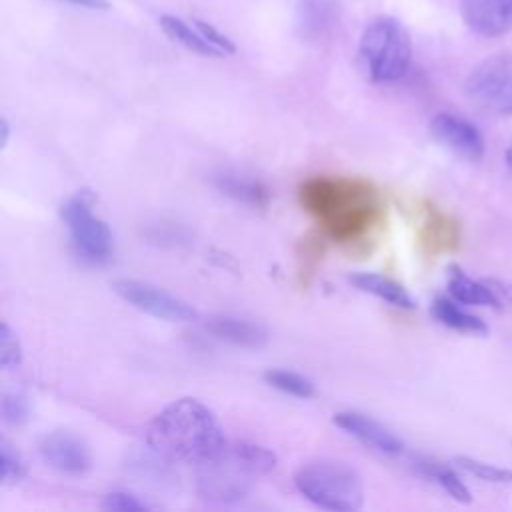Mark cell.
I'll use <instances>...</instances> for the list:
<instances>
[{
    "label": "cell",
    "instance_id": "1",
    "mask_svg": "<svg viewBox=\"0 0 512 512\" xmlns=\"http://www.w3.org/2000/svg\"><path fill=\"white\" fill-rule=\"evenodd\" d=\"M298 198L320 230L338 244L370 236L384 216L380 194L362 178L318 174L300 184Z\"/></svg>",
    "mask_w": 512,
    "mask_h": 512
},
{
    "label": "cell",
    "instance_id": "2",
    "mask_svg": "<svg viewBox=\"0 0 512 512\" xmlns=\"http://www.w3.org/2000/svg\"><path fill=\"white\" fill-rule=\"evenodd\" d=\"M222 426L202 400L182 396L166 404L146 428L150 450L170 462L200 464L224 444Z\"/></svg>",
    "mask_w": 512,
    "mask_h": 512
},
{
    "label": "cell",
    "instance_id": "3",
    "mask_svg": "<svg viewBox=\"0 0 512 512\" xmlns=\"http://www.w3.org/2000/svg\"><path fill=\"white\" fill-rule=\"evenodd\" d=\"M278 464L276 454L256 442L224 440L206 460L196 464L198 494L214 504H234L248 496L260 476Z\"/></svg>",
    "mask_w": 512,
    "mask_h": 512
},
{
    "label": "cell",
    "instance_id": "4",
    "mask_svg": "<svg viewBox=\"0 0 512 512\" xmlns=\"http://www.w3.org/2000/svg\"><path fill=\"white\" fill-rule=\"evenodd\" d=\"M366 76L378 84H390L410 68L412 40L404 24L392 16L374 18L362 32L358 46Z\"/></svg>",
    "mask_w": 512,
    "mask_h": 512
},
{
    "label": "cell",
    "instance_id": "5",
    "mask_svg": "<svg viewBox=\"0 0 512 512\" xmlns=\"http://www.w3.org/2000/svg\"><path fill=\"white\" fill-rule=\"evenodd\" d=\"M294 486L308 502L324 510L354 512L364 502L360 474L338 460H316L300 466L294 474Z\"/></svg>",
    "mask_w": 512,
    "mask_h": 512
},
{
    "label": "cell",
    "instance_id": "6",
    "mask_svg": "<svg viewBox=\"0 0 512 512\" xmlns=\"http://www.w3.org/2000/svg\"><path fill=\"white\" fill-rule=\"evenodd\" d=\"M464 92L484 114L512 116V52H496L478 62L466 76Z\"/></svg>",
    "mask_w": 512,
    "mask_h": 512
},
{
    "label": "cell",
    "instance_id": "7",
    "mask_svg": "<svg viewBox=\"0 0 512 512\" xmlns=\"http://www.w3.org/2000/svg\"><path fill=\"white\" fill-rule=\"evenodd\" d=\"M62 220L80 258L92 264H100L112 256V232L108 224L92 212V204L86 194H76L62 206Z\"/></svg>",
    "mask_w": 512,
    "mask_h": 512
},
{
    "label": "cell",
    "instance_id": "8",
    "mask_svg": "<svg viewBox=\"0 0 512 512\" xmlns=\"http://www.w3.org/2000/svg\"><path fill=\"white\" fill-rule=\"evenodd\" d=\"M112 288L124 302H128L130 306L154 318H162L170 322H190L198 316L196 310L186 300L142 280L120 278V280H114Z\"/></svg>",
    "mask_w": 512,
    "mask_h": 512
},
{
    "label": "cell",
    "instance_id": "9",
    "mask_svg": "<svg viewBox=\"0 0 512 512\" xmlns=\"http://www.w3.org/2000/svg\"><path fill=\"white\" fill-rule=\"evenodd\" d=\"M38 454L50 468L72 476L86 472L92 464L88 444L68 430H52L40 436Z\"/></svg>",
    "mask_w": 512,
    "mask_h": 512
},
{
    "label": "cell",
    "instance_id": "10",
    "mask_svg": "<svg viewBox=\"0 0 512 512\" xmlns=\"http://www.w3.org/2000/svg\"><path fill=\"white\" fill-rule=\"evenodd\" d=\"M430 132L442 146L464 160H478L484 156L482 132L462 116L452 112H438L430 120Z\"/></svg>",
    "mask_w": 512,
    "mask_h": 512
},
{
    "label": "cell",
    "instance_id": "11",
    "mask_svg": "<svg viewBox=\"0 0 512 512\" xmlns=\"http://www.w3.org/2000/svg\"><path fill=\"white\" fill-rule=\"evenodd\" d=\"M332 422L344 430L346 434L360 440L370 450L384 454V456H400L404 452V442L384 424L378 420L356 412V410H344L334 414Z\"/></svg>",
    "mask_w": 512,
    "mask_h": 512
},
{
    "label": "cell",
    "instance_id": "12",
    "mask_svg": "<svg viewBox=\"0 0 512 512\" xmlns=\"http://www.w3.org/2000/svg\"><path fill=\"white\" fill-rule=\"evenodd\" d=\"M460 16L474 34L498 38L512 30V0H460Z\"/></svg>",
    "mask_w": 512,
    "mask_h": 512
},
{
    "label": "cell",
    "instance_id": "13",
    "mask_svg": "<svg viewBox=\"0 0 512 512\" xmlns=\"http://www.w3.org/2000/svg\"><path fill=\"white\" fill-rule=\"evenodd\" d=\"M206 330L240 348H262L268 342V332L260 324L236 316H212Z\"/></svg>",
    "mask_w": 512,
    "mask_h": 512
},
{
    "label": "cell",
    "instance_id": "14",
    "mask_svg": "<svg viewBox=\"0 0 512 512\" xmlns=\"http://www.w3.org/2000/svg\"><path fill=\"white\" fill-rule=\"evenodd\" d=\"M214 184L216 188L234 198L236 202L248 204V206H256L262 208L268 204L270 200V192L268 188L258 180V178H250L246 174H238V172H222L214 176Z\"/></svg>",
    "mask_w": 512,
    "mask_h": 512
},
{
    "label": "cell",
    "instance_id": "15",
    "mask_svg": "<svg viewBox=\"0 0 512 512\" xmlns=\"http://www.w3.org/2000/svg\"><path fill=\"white\" fill-rule=\"evenodd\" d=\"M350 282L366 294H372L396 308H406L412 310L416 306L414 298L406 292L404 286H400L398 282L382 276V274H374V272H356L350 276Z\"/></svg>",
    "mask_w": 512,
    "mask_h": 512
},
{
    "label": "cell",
    "instance_id": "16",
    "mask_svg": "<svg viewBox=\"0 0 512 512\" xmlns=\"http://www.w3.org/2000/svg\"><path fill=\"white\" fill-rule=\"evenodd\" d=\"M448 292L456 302H460L464 306L498 308V300L492 294L486 280H474L458 266H452L448 272Z\"/></svg>",
    "mask_w": 512,
    "mask_h": 512
},
{
    "label": "cell",
    "instance_id": "17",
    "mask_svg": "<svg viewBox=\"0 0 512 512\" xmlns=\"http://www.w3.org/2000/svg\"><path fill=\"white\" fill-rule=\"evenodd\" d=\"M430 312L440 324H444L456 332H464V334H486L488 332V326L484 324V320L466 312L460 306V302H456L454 298H436L432 302Z\"/></svg>",
    "mask_w": 512,
    "mask_h": 512
},
{
    "label": "cell",
    "instance_id": "18",
    "mask_svg": "<svg viewBox=\"0 0 512 512\" xmlns=\"http://www.w3.org/2000/svg\"><path fill=\"white\" fill-rule=\"evenodd\" d=\"M414 468L418 470V474L436 482L456 502L468 504L472 500V494H470L468 486L460 480V476L450 466H446L442 462H436V460H430V458H416Z\"/></svg>",
    "mask_w": 512,
    "mask_h": 512
},
{
    "label": "cell",
    "instance_id": "19",
    "mask_svg": "<svg viewBox=\"0 0 512 512\" xmlns=\"http://www.w3.org/2000/svg\"><path fill=\"white\" fill-rule=\"evenodd\" d=\"M160 26L162 30L166 32V36H170L174 42L182 44L184 48L196 52V54H202V56H212V58H220L222 52L218 48H214L204 36L202 32L192 24L184 22L182 18H176V16H170V14H164L160 16Z\"/></svg>",
    "mask_w": 512,
    "mask_h": 512
},
{
    "label": "cell",
    "instance_id": "20",
    "mask_svg": "<svg viewBox=\"0 0 512 512\" xmlns=\"http://www.w3.org/2000/svg\"><path fill=\"white\" fill-rule=\"evenodd\" d=\"M264 380L266 384H270L272 388L296 396V398H310L314 396L316 388L314 382L298 372L292 370H282V368H270L264 372Z\"/></svg>",
    "mask_w": 512,
    "mask_h": 512
},
{
    "label": "cell",
    "instance_id": "21",
    "mask_svg": "<svg viewBox=\"0 0 512 512\" xmlns=\"http://www.w3.org/2000/svg\"><path fill=\"white\" fill-rule=\"evenodd\" d=\"M454 464L460 466L462 470L470 472L472 476H476L480 480H486V482H492V484H510L512 482V470L500 468V466L484 462V460H476V458H470V456H456Z\"/></svg>",
    "mask_w": 512,
    "mask_h": 512
},
{
    "label": "cell",
    "instance_id": "22",
    "mask_svg": "<svg viewBox=\"0 0 512 512\" xmlns=\"http://www.w3.org/2000/svg\"><path fill=\"white\" fill-rule=\"evenodd\" d=\"M0 410H2V420L12 426H20L28 420L30 414V400L28 396L18 390V388H8L2 392L0 400Z\"/></svg>",
    "mask_w": 512,
    "mask_h": 512
},
{
    "label": "cell",
    "instance_id": "23",
    "mask_svg": "<svg viewBox=\"0 0 512 512\" xmlns=\"http://www.w3.org/2000/svg\"><path fill=\"white\" fill-rule=\"evenodd\" d=\"M26 478V464L12 444L0 442V480L4 486H14Z\"/></svg>",
    "mask_w": 512,
    "mask_h": 512
},
{
    "label": "cell",
    "instance_id": "24",
    "mask_svg": "<svg viewBox=\"0 0 512 512\" xmlns=\"http://www.w3.org/2000/svg\"><path fill=\"white\" fill-rule=\"evenodd\" d=\"M22 362V344L8 322H2L0 330V366L4 370L16 368Z\"/></svg>",
    "mask_w": 512,
    "mask_h": 512
},
{
    "label": "cell",
    "instance_id": "25",
    "mask_svg": "<svg viewBox=\"0 0 512 512\" xmlns=\"http://www.w3.org/2000/svg\"><path fill=\"white\" fill-rule=\"evenodd\" d=\"M104 510L108 512H134V510H146L150 508L148 502L140 500L138 496L130 494V492H124V490H116V492H108L104 498H102V504H100Z\"/></svg>",
    "mask_w": 512,
    "mask_h": 512
},
{
    "label": "cell",
    "instance_id": "26",
    "mask_svg": "<svg viewBox=\"0 0 512 512\" xmlns=\"http://www.w3.org/2000/svg\"><path fill=\"white\" fill-rule=\"evenodd\" d=\"M192 24L202 32V36L222 52V56H228V54H234L236 52V46L232 44V40L228 36H224L222 32H218L212 24L204 22V20H192Z\"/></svg>",
    "mask_w": 512,
    "mask_h": 512
},
{
    "label": "cell",
    "instance_id": "27",
    "mask_svg": "<svg viewBox=\"0 0 512 512\" xmlns=\"http://www.w3.org/2000/svg\"><path fill=\"white\" fill-rule=\"evenodd\" d=\"M486 284L490 286L492 294L496 296L498 306H504V308L512 310V284L504 282V280H494V278L486 280Z\"/></svg>",
    "mask_w": 512,
    "mask_h": 512
},
{
    "label": "cell",
    "instance_id": "28",
    "mask_svg": "<svg viewBox=\"0 0 512 512\" xmlns=\"http://www.w3.org/2000/svg\"><path fill=\"white\" fill-rule=\"evenodd\" d=\"M70 4L76 6H84V8H92V10H106L110 6L108 0H66Z\"/></svg>",
    "mask_w": 512,
    "mask_h": 512
},
{
    "label": "cell",
    "instance_id": "29",
    "mask_svg": "<svg viewBox=\"0 0 512 512\" xmlns=\"http://www.w3.org/2000/svg\"><path fill=\"white\" fill-rule=\"evenodd\" d=\"M0 130H2V148L8 144V136H10V126H8V120L6 118H2V122H0Z\"/></svg>",
    "mask_w": 512,
    "mask_h": 512
},
{
    "label": "cell",
    "instance_id": "30",
    "mask_svg": "<svg viewBox=\"0 0 512 512\" xmlns=\"http://www.w3.org/2000/svg\"><path fill=\"white\" fill-rule=\"evenodd\" d=\"M506 164H508V168L512 170V146L506 150Z\"/></svg>",
    "mask_w": 512,
    "mask_h": 512
}]
</instances>
